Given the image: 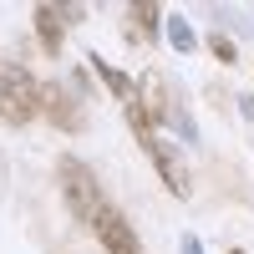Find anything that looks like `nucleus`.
<instances>
[{"label": "nucleus", "instance_id": "obj_1", "mask_svg": "<svg viewBox=\"0 0 254 254\" xmlns=\"http://www.w3.org/2000/svg\"><path fill=\"white\" fill-rule=\"evenodd\" d=\"M41 92L36 81H31V71L26 66H15V61H0V122H31L36 117V107H41Z\"/></svg>", "mask_w": 254, "mask_h": 254}, {"label": "nucleus", "instance_id": "obj_2", "mask_svg": "<svg viewBox=\"0 0 254 254\" xmlns=\"http://www.w3.org/2000/svg\"><path fill=\"white\" fill-rule=\"evenodd\" d=\"M61 183H66V198H71V208H76V214L81 219H97V208H102V193H97V183H92V173H87V168H81V163H61Z\"/></svg>", "mask_w": 254, "mask_h": 254}, {"label": "nucleus", "instance_id": "obj_3", "mask_svg": "<svg viewBox=\"0 0 254 254\" xmlns=\"http://www.w3.org/2000/svg\"><path fill=\"white\" fill-rule=\"evenodd\" d=\"M92 229H97V239L107 244L112 254H142L137 234H132V229H127V219L117 214L112 203H102V208H97V219H92Z\"/></svg>", "mask_w": 254, "mask_h": 254}, {"label": "nucleus", "instance_id": "obj_4", "mask_svg": "<svg viewBox=\"0 0 254 254\" xmlns=\"http://www.w3.org/2000/svg\"><path fill=\"white\" fill-rule=\"evenodd\" d=\"M61 15H76V10H51V5L36 10V31L46 41V51H61Z\"/></svg>", "mask_w": 254, "mask_h": 254}, {"label": "nucleus", "instance_id": "obj_5", "mask_svg": "<svg viewBox=\"0 0 254 254\" xmlns=\"http://www.w3.org/2000/svg\"><path fill=\"white\" fill-rule=\"evenodd\" d=\"M168 41H173L178 51H193V31H188L183 15H168Z\"/></svg>", "mask_w": 254, "mask_h": 254}, {"label": "nucleus", "instance_id": "obj_6", "mask_svg": "<svg viewBox=\"0 0 254 254\" xmlns=\"http://www.w3.org/2000/svg\"><path fill=\"white\" fill-rule=\"evenodd\" d=\"M132 20H137V36H147V31L158 26V10H153V5H137V10H132Z\"/></svg>", "mask_w": 254, "mask_h": 254}, {"label": "nucleus", "instance_id": "obj_7", "mask_svg": "<svg viewBox=\"0 0 254 254\" xmlns=\"http://www.w3.org/2000/svg\"><path fill=\"white\" fill-rule=\"evenodd\" d=\"M183 254H203V249H198V239H193V234H188V239H183Z\"/></svg>", "mask_w": 254, "mask_h": 254}]
</instances>
